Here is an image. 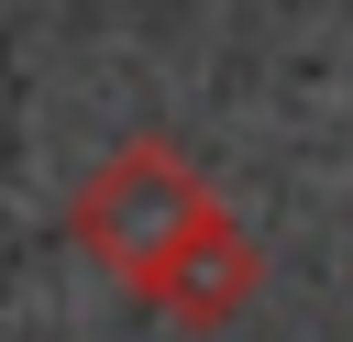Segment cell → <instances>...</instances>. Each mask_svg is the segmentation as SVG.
<instances>
[{
    "label": "cell",
    "mask_w": 353,
    "mask_h": 342,
    "mask_svg": "<svg viewBox=\"0 0 353 342\" xmlns=\"http://www.w3.org/2000/svg\"><path fill=\"white\" fill-rule=\"evenodd\" d=\"M221 188L188 165V143H165V132H121L88 177H77V199H66V232H77V254L99 265V276H143L199 210H210Z\"/></svg>",
    "instance_id": "6da1fadb"
},
{
    "label": "cell",
    "mask_w": 353,
    "mask_h": 342,
    "mask_svg": "<svg viewBox=\"0 0 353 342\" xmlns=\"http://www.w3.org/2000/svg\"><path fill=\"white\" fill-rule=\"evenodd\" d=\"M121 298L154 309V320H176V331H221V320H243V309L265 298V243L210 199V210H199V221H188V232L121 287Z\"/></svg>",
    "instance_id": "7a4b0ae2"
}]
</instances>
